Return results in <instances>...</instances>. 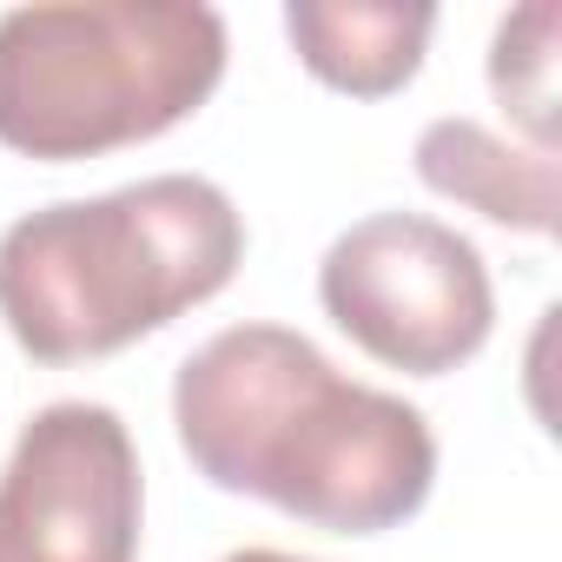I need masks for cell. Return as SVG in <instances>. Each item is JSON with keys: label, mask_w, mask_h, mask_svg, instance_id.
I'll return each mask as SVG.
<instances>
[{"label": "cell", "mask_w": 562, "mask_h": 562, "mask_svg": "<svg viewBox=\"0 0 562 562\" xmlns=\"http://www.w3.org/2000/svg\"><path fill=\"white\" fill-rule=\"evenodd\" d=\"M172 424L212 490L258 496L331 536L411 522L437 483L417 404L351 384L305 331L232 325L172 378Z\"/></svg>", "instance_id": "obj_1"}, {"label": "cell", "mask_w": 562, "mask_h": 562, "mask_svg": "<svg viewBox=\"0 0 562 562\" xmlns=\"http://www.w3.org/2000/svg\"><path fill=\"white\" fill-rule=\"evenodd\" d=\"M238 258V205L199 172H159L14 218L0 232V318L34 364H93L218 299Z\"/></svg>", "instance_id": "obj_2"}, {"label": "cell", "mask_w": 562, "mask_h": 562, "mask_svg": "<svg viewBox=\"0 0 562 562\" xmlns=\"http://www.w3.org/2000/svg\"><path fill=\"white\" fill-rule=\"evenodd\" d=\"M225 80V21L199 0H41L0 14V146L100 159L192 120Z\"/></svg>", "instance_id": "obj_3"}, {"label": "cell", "mask_w": 562, "mask_h": 562, "mask_svg": "<svg viewBox=\"0 0 562 562\" xmlns=\"http://www.w3.org/2000/svg\"><path fill=\"white\" fill-rule=\"evenodd\" d=\"M318 299L364 358L411 378L470 364L496 325L483 251L424 212H371L338 232L318 265Z\"/></svg>", "instance_id": "obj_4"}, {"label": "cell", "mask_w": 562, "mask_h": 562, "mask_svg": "<svg viewBox=\"0 0 562 562\" xmlns=\"http://www.w3.org/2000/svg\"><path fill=\"white\" fill-rule=\"evenodd\" d=\"M139 509L146 483L120 411L47 404L0 470V562H139Z\"/></svg>", "instance_id": "obj_5"}, {"label": "cell", "mask_w": 562, "mask_h": 562, "mask_svg": "<svg viewBox=\"0 0 562 562\" xmlns=\"http://www.w3.org/2000/svg\"><path fill=\"white\" fill-rule=\"evenodd\" d=\"M417 179L509 232H536L549 238L555 232V212H562V166L555 153H536V146H509L503 133L450 113V120H430L417 133Z\"/></svg>", "instance_id": "obj_6"}, {"label": "cell", "mask_w": 562, "mask_h": 562, "mask_svg": "<svg viewBox=\"0 0 562 562\" xmlns=\"http://www.w3.org/2000/svg\"><path fill=\"white\" fill-rule=\"evenodd\" d=\"M430 27L437 8H397V0H292L285 8V34L312 67V80L351 100H384L411 87Z\"/></svg>", "instance_id": "obj_7"}, {"label": "cell", "mask_w": 562, "mask_h": 562, "mask_svg": "<svg viewBox=\"0 0 562 562\" xmlns=\"http://www.w3.org/2000/svg\"><path fill=\"white\" fill-rule=\"evenodd\" d=\"M555 0H529V8L503 14L490 41V93L529 133L536 153H555Z\"/></svg>", "instance_id": "obj_8"}, {"label": "cell", "mask_w": 562, "mask_h": 562, "mask_svg": "<svg viewBox=\"0 0 562 562\" xmlns=\"http://www.w3.org/2000/svg\"><path fill=\"white\" fill-rule=\"evenodd\" d=\"M225 562H305V555H285V549H238V555H225Z\"/></svg>", "instance_id": "obj_9"}]
</instances>
